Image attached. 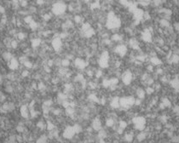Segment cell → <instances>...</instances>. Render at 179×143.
I'll list each match as a JSON object with an SVG mask.
<instances>
[{"label": "cell", "instance_id": "30bf717a", "mask_svg": "<svg viewBox=\"0 0 179 143\" xmlns=\"http://www.w3.org/2000/svg\"><path fill=\"white\" fill-rule=\"evenodd\" d=\"M145 91H146V94H148V95H152V94L155 91V89H154V88H153V87L149 86V87H147V88H146V90H145Z\"/></svg>", "mask_w": 179, "mask_h": 143}, {"label": "cell", "instance_id": "6da1fadb", "mask_svg": "<svg viewBox=\"0 0 179 143\" xmlns=\"http://www.w3.org/2000/svg\"><path fill=\"white\" fill-rule=\"evenodd\" d=\"M136 98L132 95H125V96H121L120 103V107L123 110H129L132 107L136 106Z\"/></svg>", "mask_w": 179, "mask_h": 143}, {"label": "cell", "instance_id": "5b68a950", "mask_svg": "<svg viewBox=\"0 0 179 143\" xmlns=\"http://www.w3.org/2000/svg\"><path fill=\"white\" fill-rule=\"evenodd\" d=\"M132 78H133L132 72L130 71V70H126V71H125L122 73V82H123V84H125V85H130V83L132 82Z\"/></svg>", "mask_w": 179, "mask_h": 143}, {"label": "cell", "instance_id": "9c48e42d", "mask_svg": "<svg viewBox=\"0 0 179 143\" xmlns=\"http://www.w3.org/2000/svg\"><path fill=\"white\" fill-rule=\"evenodd\" d=\"M61 64L62 65V66L67 67V66H68L70 65V61H69L68 58H63V59L61 61Z\"/></svg>", "mask_w": 179, "mask_h": 143}, {"label": "cell", "instance_id": "ba28073f", "mask_svg": "<svg viewBox=\"0 0 179 143\" xmlns=\"http://www.w3.org/2000/svg\"><path fill=\"white\" fill-rule=\"evenodd\" d=\"M101 84L104 88H110L111 87V84H110V80L109 79H102V82H101Z\"/></svg>", "mask_w": 179, "mask_h": 143}, {"label": "cell", "instance_id": "7c38bea8", "mask_svg": "<svg viewBox=\"0 0 179 143\" xmlns=\"http://www.w3.org/2000/svg\"><path fill=\"white\" fill-rule=\"evenodd\" d=\"M101 75V72L97 71V72H96V77H97V78H100Z\"/></svg>", "mask_w": 179, "mask_h": 143}, {"label": "cell", "instance_id": "52a82bcc", "mask_svg": "<svg viewBox=\"0 0 179 143\" xmlns=\"http://www.w3.org/2000/svg\"><path fill=\"white\" fill-rule=\"evenodd\" d=\"M136 95H137V98L140 99V100H143L146 96V91L142 89V88H138L136 90Z\"/></svg>", "mask_w": 179, "mask_h": 143}, {"label": "cell", "instance_id": "8992f818", "mask_svg": "<svg viewBox=\"0 0 179 143\" xmlns=\"http://www.w3.org/2000/svg\"><path fill=\"white\" fill-rule=\"evenodd\" d=\"M74 66L78 68V69H80V70H83L85 69L87 65H88V61H86L85 59L81 57H77L74 59Z\"/></svg>", "mask_w": 179, "mask_h": 143}, {"label": "cell", "instance_id": "277c9868", "mask_svg": "<svg viewBox=\"0 0 179 143\" xmlns=\"http://www.w3.org/2000/svg\"><path fill=\"white\" fill-rule=\"evenodd\" d=\"M129 49H130V48L128 43H120V44L115 46L114 52L116 55H118L120 57L123 58L127 55Z\"/></svg>", "mask_w": 179, "mask_h": 143}, {"label": "cell", "instance_id": "7a4b0ae2", "mask_svg": "<svg viewBox=\"0 0 179 143\" xmlns=\"http://www.w3.org/2000/svg\"><path fill=\"white\" fill-rule=\"evenodd\" d=\"M131 123L133 124V127L136 130H138L139 132H143V130L146 128V124H147V120L145 118V117L138 115V116H135L132 118L131 119Z\"/></svg>", "mask_w": 179, "mask_h": 143}, {"label": "cell", "instance_id": "8fae6325", "mask_svg": "<svg viewBox=\"0 0 179 143\" xmlns=\"http://www.w3.org/2000/svg\"><path fill=\"white\" fill-rule=\"evenodd\" d=\"M148 69H149V71L153 72V70H154V67H153V65H149V66H148Z\"/></svg>", "mask_w": 179, "mask_h": 143}, {"label": "cell", "instance_id": "3957f363", "mask_svg": "<svg viewBox=\"0 0 179 143\" xmlns=\"http://www.w3.org/2000/svg\"><path fill=\"white\" fill-rule=\"evenodd\" d=\"M109 60H110V54L107 50H103L100 53V56L98 57V65L101 68L105 69L108 67L109 65Z\"/></svg>", "mask_w": 179, "mask_h": 143}]
</instances>
